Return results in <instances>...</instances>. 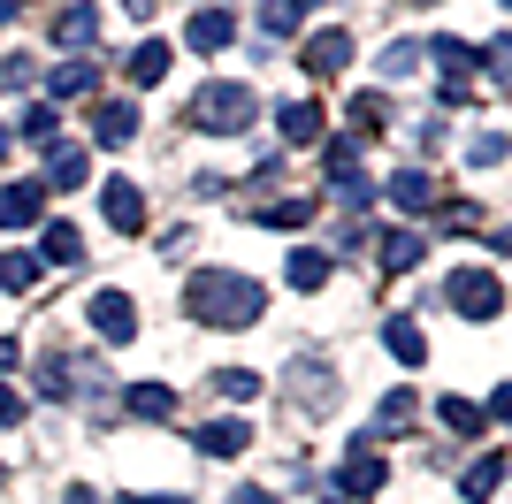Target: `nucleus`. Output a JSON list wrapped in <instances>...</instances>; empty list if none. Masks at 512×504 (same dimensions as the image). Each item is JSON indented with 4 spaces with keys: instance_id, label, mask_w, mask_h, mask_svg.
Returning a JSON list of instances; mask_svg holds the SVG:
<instances>
[{
    "instance_id": "9",
    "label": "nucleus",
    "mask_w": 512,
    "mask_h": 504,
    "mask_svg": "<svg viewBox=\"0 0 512 504\" xmlns=\"http://www.w3.org/2000/svg\"><path fill=\"white\" fill-rule=\"evenodd\" d=\"M245 443H253L245 420H214V428H199V451H207V459H237Z\"/></svg>"
},
{
    "instance_id": "29",
    "label": "nucleus",
    "mask_w": 512,
    "mask_h": 504,
    "mask_svg": "<svg viewBox=\"0 0 512 504\" xmlns=\"http://www.w3.org/2000/svg\"><path fill=\"white\" fill-rule=\"evenodd\" d=\"M0 420H8V428H16V420H23V398H16V390H8V382H0Z\"/></svg>"
},
{
    "instance_id": "4",
    "label": "nucleus",
    "mask_w": 512,
    "mask_h": 504,
    "mask_svg": "<svg viewBox=\"0 0 512 504\" xmlns=\"http://www.w3.org/2000/svg\"><path fill=\"white\" fill-rule=\"evenodd\" d=\"M85 321H92V329L107 336V344H130V336H138V306H130L123 291H92Z\"/></svg>"
},
{
    "instance_id": "20",
    "label": "nucleus",
    "mask_w": 512,
    "mask_h": 504,
    "mask_svg": "<svg viewBox=\"0 0 512 504\" xmlns=\"http://www.w3.org/2000/svg\"><path fill=\"white\" fill-rule=\"evenodd\" d=\"M497 482H505V459L490 451V459H474V466H467V482H459V489H467V497L482 504V497H497Z\"/></svg>"
},
{
    "instance_id": "11",
    "label": "nucleus",
    "mask_w": 512,
    "mask_h": 504,
    "mask_svg": "<svg viewBox=\"0 0 512 504\" xmlns=\"http://www.w3.org/2000/svg\"><path fill=\"white\" fill-rule=\"evenodd\" d=\"M344 62H352V39H344V31H314L306 69H314V77H329V69H344Z\"/></svg>"
},
{
    "instance_id": "33",
    "label": "nucleus",
    "mask_w": 512,
    "mask_h": 504,
    "mask_svg": "<svg viewBox=\"0 0 512 504\" xmlns=\"http://www.w3.org/2000/svg\"><path fill=\"white\" fill-rule=\"evenodd\" d=\"M16 8H23V0H0V23H8V16H16Z\"/></svg>"
},
{
    "instance_id": "27",
    "label": "nucleus",
    "mask_w": 512,
    "mask_h": 504,
    "mask_svg": "<svg viewBox=\"0 0 512 504\" xmlns=\"http://www.w3.org/2000/svg\"><path fill=\"white\" fill-rule=\"evenodd\" d=\"M505 161V138H497V130H482V138H474V168H497Z\"/></svg>"
},
{
    "instance_id": "17",
    "label": "nucleus",
    "mask_w": 512,
    "mask_h": 504,
    "mask_svg": "<svg viewBox=\"0 0 512 504\" xmlns=\"http://www.w3.org/2000/svg\"><path fill=\"white\" fill-rule=\"evenodd\" d=\"M283 275H291L299 291H321V283H329V252H314V245L291 252V268H283Z\"/></svg>"
},
{
    "instance_id": "14",
    "label": "nucleus",
    "mask_w": 512,
    "mask_h": 504,
    "mask_svg": "<svg viewBox=\"0 0 512 504\" xmlns=\"http://www.w3.org/2000/svg\"><path fill=\"white\" fill-rule=\"evenodd\" d=\"M92 31H100V8H69V16L54 23V39H62L69 54H85V46H92Z\"/></svg>"
},
{
    "instance_id": "22",
    "label": "nucleus",
    "mask_w": 512,
    "mask_h": 504,
    "mask_svg": "<svg viewBox=\"0 0 512 504\" xmlns=\"http://www.w3.org/2000/svg\"><path fill=\"white\" fill-rule=\"evenodd\" d=\"M46 184H54V191L85 184V153H77V146H54V168H46Z\"/></svg>"
},
{
    "instance_id": "16",
    "label": "nucleus",
    "mask_w": 512,
    "mask_h": 504,
    "mask_svg": "<svg viewBox=\"0 0 512 504\" xmlns=\"http://www.w3.org/2000/svg\"><path fill=\"white\" fill-rule=\"evenodd\" d=\"M130 77H138V84H161V77H169V46H161V39L130 46Z\"/></svg>"
},
{
    "instance_id": "6",
    "label": "nucleus",
    "mask_w": 512,
    "mask_h": 504,
    "mask_svg": "<svg viewBox=\"0 0 512 504\" xmlns=\"http://www.w3.org/2000/svg\"><path fill=\"white\" fill-rule=\"evenodd\" d=\"M100 214L115 222V230H146V191L130 184V176H115V184L100 191Z\"/></svg>"
},
{
    "instance_id": "28",
    "label": "nucleus",
    "mask_w": 512,
    "mask_h": 504,
    "mask_svg": "<svg viewBox=\"0 0 512 504\" xmlns=\"http://www.w3.org/2000/svg\"><path fill=\"white\" fill-rule=\"evenodd\" d=\"M0 84H8V92H23V84H31V62H23V54H8V62H0Z\"/></svg>"
},
{
    "instance_id": "35",
    "label": "nucleus",
    "mask_w": 512,
    "mask_h": 504,
    "mask_svg": "<svg viewBox=\"0 0 512 504\" xmlns=\"http://www.w3.org/2000/svg\"><path fill=\"white\" fill-rule=\"evenodd\" d=\"M0 482H8V466H0Z\"/></svg>"
},
{
    "instance_id": "19",
    "label": "nucleus",
    "mask_w": 512,
    "mask_h": 504,
    "mask_svg": "<svg viewBox=\"0 0 512 504\" xmlns=\"http://www.w3.org/2000/svg\"><path fill=\"white\" fill-rule=\"evenodd\" d=\"M383 344H390V352H398V359H406V367H421V359H428V344H421V329H413V321H406V314H398V321H390V329H383Z\"/></svg>"
},
{
    "instance_id": "1",
    "label": "nucleus",
    "mask_w": 512,
    "mask_h": 504,
    "mask_svg": "<svg viewBox=\"0 0 512 504\" xmlns=\"http://www.w3.org/2000/svg\"><path fill=\"white\" fill-rule=\"evenodd\" d=\"M184 306H192V321H214V329H245V321H260L268 291H260V283H245V275H192Z\"/></svg>"
},
{
    "instance_id": "7",
    "label": "nucleus",
    "mask_w": 512,
    "mask_h": 504,
    "mask_svg": "<svg viewBox=\"0 0 512 504\" xmlns=\"http://www.w3.org/2000/svg\"><path fill=\"white\" fill-rule=\"evenodd\" d=\"M92 138H100V146H123V138H138V107H130V100H107L100 115H92Z\"/></svg>"
},
{
    "instance_id": "3",
    "label": "nucleus",
    "mask_w": 512,
    "mask_h": 504,
    "mask_svg": "<svg viewBox=\"0 0 512 504\" xmlns=\"http://www.w3.org/2000/svg\"><path fill=\"white\" fill-rule=\"evenodd\" d=\"M444 298H451L467 321H497V306H505V291H497V275H490V268H459Z\"/></svg>"
},
{
    "instance_id": "24",
    "label": "nucleus",
    "mask_w": 512,
    "mask_h": 504,
    "mask_svg": "<svg viewBox=\"0 0 512 504\" xmlns=\"http://www.w3.org/2000/svg\"><path fill=\"white\" fill-rule=\"evenodd\" d=\"M46 260H85V237L69 230V222H54L46 230Z\"/></svg>"
},
{
    "instance_id": "15",
    "label": "nucleus",
    "mask_w": 512,
    "mask_h": 504,
    "mask_svg": "<svg viewBox=\"0 0 512 504\" xmlns=\"http://www.w3.org/2000/svg\"><path fill=\"white\" fill-rule=\"evenodd\" d=\"M0 291H39V252H8V260H0Z\"/></svg>"
},
{
    "instance_id": "12",
    "label": "nucleus",
    "mask_w": 512,
    "mask_h": 504,
    "mask_svg": "<svg viewBox=\"0 0 512 504\" xmlns=\"http://www.w3.org/2000/svg\"><path fill=\"white\" fill-rule=\"evenodd\" d=\"M428 199H436V184H428L421 168H398V176H390V207H406V214H421Z\"/></svg>"
},
{
    "instance_id": "30",
    "label": "nucleus",
    "mask_w": 512,
    "mask_h": 504,
    "mask_svg": "<svg viewBox=\"0 0 512 504\" xmlns=\"http://www.w3.org/2000/svg\"><path fill=\"white\" fill-rule=\"evenodd\" d=\"M8 367H16V336H0V375H8Z\"/></svg>"
},
{
    "instance_id": "2",
    "label": "nucleus",
    "mask_w": 512,
    "mask_h": 504,
    "mask_svg": "<svg viewBox=\"0 0 512 504\" xmlns=\"http://www.w3.org/2000/svg\"><path fill=\"white\" fill-rule=\"evenodd\" d=\"M253 115H260V100L245 92V84H207V92H199V107H192V123H199V130H214V138H230V130H253Z\"/></svg>"
},
{
    "instance_id": "18",
    "label": "nucleus",
    "mask_w": 512,
    "mask_h": 504,
    "mask_svg": "<svg viewBox=\"0 0 512 504\" xmlns=\"http://www.w3.org/2000/svg\"><path fill=\"white\" fill-rule=\"evenodd\" d=\"M130 413H138V420H169V413H176V390H161V382H138V390H130Z\"/></svg>"
},
{
    "instance_id": "10",
    "label": "nucleus",
    "mask_w": 512,
    "mask_h": 504,
    "mask_svg": "<svg viewBox=\"0 0 512 504\" xmlns=\"http://www.w3.org/2000/svg\"><path fill=\"white\" fill-rule=\"evenodd\" d=\"M39 199H46L39 184H8L0 191V222H8V230H31V222H39Z\"/></svg>"
},
{
    "instance_id": "31",
    "label": "nucleus",
    "mask_w": 512,
    "mask_h": 504,
    "mask_svg": "<svg viewBox=\"0 0 512 504\" xmlns=\"http://www.w3.org/2000/svg\"><path fill=\"white\" fill-rule=\"evenodd\" d=\"M237 504H276V497H268V489H237Z\"/></svg>"
},
{
    "instance_id": "32",
    "label": "nucleus",
    "mask_w": 512,
    "mask_h": 504,
    "mask_svg": "<svg viewBox=\"0 0 512 504\" xmlns=\"http://www.w3.org/2000/svg\"><path fill=\"white\" fill-rule=\"evenodd\" d=\"M62 504H100V497H92V489H69V497Z\"/></svg>"
},
{
    "instance_id": "26",
    "label": "nucleus",
    "mask_w": 512,
    "mask_h": 504,
    "mask_svg": "<svg viewBox=\"0 0 512 504\" xmlns=\"http://www.w3.org/2000/svg\"><path fill=\"white\" fill-rule=\"evenodd\" d=\"M23 138H31V146H46V138H54V107H31V115H23Z\"/></svg>"
},
{
    "instance_id": "8",
    "label": "nucleus",
    "mask_w": 512,
    "mask_h": 504,
    "mask_svg": "<svg viewBox=\"0 0 512 504\" xmlns=\"http://www.w3.org/2000/svg\"><path fill=\"white\" fill-rule=\"evenodd\" d=\"M383 482H390V466H383V459H367V451H360V459H344V474H337L344 497H375Z\"/></svg>"
},
{
    "instance_id": "25",
    "label": "nucleus",
    "mask_w": 512,
    "mask_h": 504,
    "mask_svg": "<svg viewBox=\"0 0 512 504\" xmlns=\"http://www.w3.org/2000/svg\"><path fill=\"white\" fill-rule=\"evenodd\" d=\"M77 92H92V69H85V62L54 69V100H77Z\"/></svg>"
},
{
    "instance_id": "34",
    "label": "nucleus",
    "mask_w": 512,
    "mask_h": 504,
    "mask_svg": "<svg viewBox=\"0 0 512 504\" xmlns=\"http://www.w3.org/2000/svg\"><path fill=\"white\" fill-rule=\"evenodd\" d=\"M0 153H8V130H0Z\"/></svg>"
},
{
    "instance_id": "23",
    "label": "nucleus",
    "mask_w": 512,
    "mask_h": 504,
    "mask_svg": "<svg viewBox=\"0 0 512 504\" xmlns=\"http://www.w3.org/2000/svg\"><path fill=\"white\" fill-rule=\"evenodd\" d=\"M436 413H444V428H451V436H482V413H474L467 398H444Z\"/></svg>"
},
{
    "instance_id": "21",
    "label": "nucleus",
    "mask_w": 512,
    "mask_h": 504,
    "mask_svg": "<svg viewBox=\"0 0 512 504\" xmlns=\"http://www.w3.org/2000/svg\"><path fill=\"white\" fill-rule=\"evenodd\" d=\"M413 260H421V237H413V230H390V237H383V268H390V275H406Z\"/></svg>"
},
{
    "instance_id": "5",
    "label": "nucleus",
    "mask_w": 512,
    "mask_h": 504,
    "mask_svg": "<svg viewBox=\"0 0 512 504\" xmlns=\"http://www.w3.org/2000/svg\"><path fill=\"white\" fill-rule=\"evenodd\" d=\"M230 39H237L230 8H192V23H184V46H192V54H222Z\"/></svg>"
},
{
    "instance_id": "13",
    "label": "nucleus",
    "mask_w": 512,
    "mask_h": 504,
    "mask_svg": "<svg viewBox=\"0 0 512 504\" xmlns=\"http://www.w3.org/2000/svg\"><path fill=\"white\" fill-rule=\"evenodd\" d=\"M283 138H291V146H306V138H321V107L314 100H283Z\"/></svg>"
}]
</instances>
